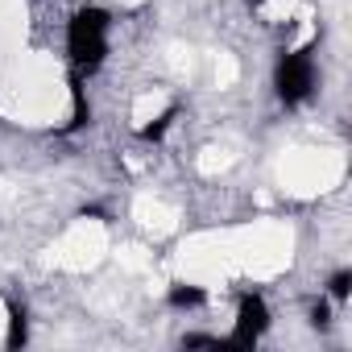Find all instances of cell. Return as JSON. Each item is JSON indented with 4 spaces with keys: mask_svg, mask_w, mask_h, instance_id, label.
Here are the masks:
<instances>
[{
    "mask_svg": "<svg viewBox=\"0 0 352 352\" xmlns=\"http://www.w3.org/2000/svg\"><path fill=\"white\" fill-rule=\"evenodd\" d=\"M249 5H253V9H261V5H265V0H249Z\"/></svg>",
    "mask_w": 352,
    "mask_h": 352,
    "instance_id": "cell-9",
    "label": "cell"
},
{
    "mask_svg": "<svg viewBox=\"0 0 352 352\" xmlns=\"http://www.w3.org/2000/svg\"><path fill=\"white\" fill-rule=\"evenodd\" d=\"M166 298H170V307H179V311H195V307L208 302V290L204 286H191V282H174Z\"/></svg>",
    "mask_w": 352,
    "mask_h": 352,
    "instance_id": "cell-5",
    "label": "cell"
},
{
    "mask_svg": "<svg viewBox=\"0 0 352 352\" xmlns=\"http://www.w3.org/2000/svg\"><path fill=\"white\" fill-rule=\"evenodd\" d=\"M265 331H270V307H265V298L261 294H245L241 307H236V327L224 340V348H257Z\"/></svg>",
    "mask_w": 352,
    "mask_h": 352,
    "instance_id": "cell-3",
    "label": "cell"
},
{
    "mask_svg": "<svg viewBox=\"0 0 352 352\" xmlns=\"http://www.w3.org/2000/svg\"><path fill=\"white\" fill-rule=\"evenodd\" d=\"M274 87H278V100L286 108L302 104L311 96V87H315V58H311V50L282 54L278 58V71H274Z\"/></svg>",
    "mask_w": 352,
    "mask_h": 352,
    "instance_id": "cell-2",
    "label": "cell"
},
{
    "mask_svg": "<svg viewBox=\"0 0 352 352\" xmlns=\"http://www.w3.org/2000/svg\"><path fill=\"white\" fill-rule=\"evenodd\" d=\"M5 307H9V336H5V344H9V348H21V344L30 340V315H25V302L9 298Z\"/></svg>",
    "mask_w": 352,
    "mask_h": 352,
    "instance_id": "cell-4",
    "label": "cell"
},
{
    "mask_svg": "<svg viewBox=\"0 0 352 352\" xmlns=\"http://www.w3.org/2000/svg\"><path fill=\"white\" fill-rule=\"evenodd\" d=\"M67 54L75 63L79 75H91L104 54H108V13L87 5V9H75L71 21H67Z\"/></svg>",
    "mask_w": 352,
    "mask_h": 352,
    "instance_id": "cell-1",
    "label": "cell"
},
{
    "mask_svg": "<svg viewBox=\"0 0 352 352\" xmlns=\"http://www.w3.org/2000/svg\"><path fill=\"white\" fill-rule=\"evenodd\" d=\"M348 286H352V274H348V270H340V274L331 278V298H336V302H344V298H348Z\"/></svg>",
    "mask_w": 352,
    "mask_h": 352,
    "instance_id": "cell-7",
    "label": "cell"
},
{
    "mask_svg": "<svg viewBox=\"0 0 352 352\" xmlns=\"http://www.w3.org/2000/svg\"><path fill=\"white\" fill-rule=\"evenodd\" d=\"M174 116H179V112H174V108H166V112H162L153 124H145V129H141V137H145V141H162V137H166V129L174 124Z\"/></svg>",
    "mask_w": 352,
    "mask_h": 352,
    "instance_id": "cell-6",
    "label": "cell"
},
{
    "mask_svg": "<svg viewBox=\"0 0 352 352\" xmlns=\"http://www.w3.org/2000/svg\"><path fill=\"white\" fill-rule=\"evenodd\" d=\"M311 323H315V327H323V323H327V307H323V302L311 311Z\"/></svg>",
    "mask_w": 352,
    "mask_h": 352,
    "instance_id": "cell-8",
    "label": "cell"
}]
</instances>
